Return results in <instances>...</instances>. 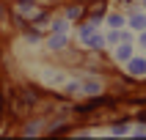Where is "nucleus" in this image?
<instances>
[{"label": "nucleus", "instance_id": "f257e3e1", "mask_svg": "<svg viewBox=\"0 0 146 140\" xmlns=\"http://www.w3.org/2000/svg\"><path fill=\"white\" fill-rule=\"evenodd\" d=\"M0 107H3V102H0Z\"/></svg>", "mask_w": 146, "mask_h": 140}]
</instances>
